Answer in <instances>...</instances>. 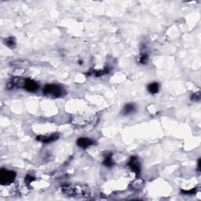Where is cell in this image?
<instances>
[{
  "mask_svg": "<svg viewBox=\"0 0 201 201\" xmlns=\"http://www.w3.org/2000/svg\"><path fill=\"white\" fill-rule=\"evenodd\" d=\"M97 122V116L90 113L78 114L72 116L70 119L71 124L76 129H89L94 127Z\"/></svg>",
  "mask_w": 201,
  "mask_h": 201,
  "instance_id": "6da1fadb",
  "label": "cell"
},
{
  "mask_svg": "<svg viewBox=\"0 0 201 201\" xmlns=\"http://www.w3.org/2000/svg\"><path fill=\"white\" fill-rule=\"evenodd\" d=\"M61 191L64 194L72 196L89 197L90 196V191L89 188L83 185H63L61 187Z\"/></svg>",
  "mask_w": 201,
  "mask_h": 201,
  "instance_id": "7a4b0ae2",
  "label": "cell"
},
{
  "mask_svg": "<svg viewBox=\"0 0 201 201\" xmlns=\"http://www.w3.org/2000/svg\"><path fill=\"white\" fill-rule=\"evenodd\" d=\"M43 94L48 98H60L64 94V90L61 86L55 84H47L43 88Z\"/></svg>",
  "mask_w": 201,
  "mask_h": 201,
  "instance_id": "3957f363",
  "label": "cell"
},
{
  "mask_svg": "<svg viewBox=\"0 0 201 201\" xmlns=\"http://www.w3.org/2000/svg\"><path fill=\"white\" fill-rule=\"evenodd\" d=\"M16 177L15 172L2 169L0 171V182L2 185H9L13 183Z\"/></svg>",
  "mask_w": 201,
  "mask_h": 201,
  "instance_id": "277c9868",
  "label": "cell"
},
{
  "mask_svg": "<svg viewBox=\"0 0 201 201\" xmlns=\"http://www.w3.org/2000/svg\"><path fill=\"white\" fill-rule=\"evenodd\" d=\"M22 88L29 92H35L39 89V84L35 80L31 79H24Z\"/></svg>",
  "mask_w": 201,
  "mask_h": 201,
  "instance_id": "5b68a950",
  "label": "cell"
},
{
  "mask_svg": "<svg viewBox=\"0 0 201 201\" xmlns=\"http://www.w3.org/2000/svg\"><path fill=\"white\" fill-rule=\"evenodd\" d=\"M127 166L133 172L138 174L141 171V166H140L139 160L136 156H131L129 162L127 163Z\"/></svg>",
  "mask_w": 201,
  "mask_h": 201,
  "instance_id": "8992f818",
  "label": "cell"
},
{
  "mask_svg": "<svg viewBox=\"0 0 201 201\" xmlns=\"http://www.w3.org/2000/svg\"><path fill=\"white\" fill-rule=\"evenodd\" d=\"M94 144H95V141L90 137H80L76 141V145L82 149H87L90 146H94Z\"/></svg>",
  "mask_w": 201,
  "mask_h": 201,
  "instance_id": "52a82bcc",
  "label": "cell"
},
{
  "mask_svg": "<svg viewBox=\"0 0 201 201\" xmlns=\"http://www.w3.org/2000/svg\"><path fill=\"white\" fill-rule=\"evenodd\" d=\"M59 135L58 133H53V134H50V135H39L36 137V140L40 142H42V143H50V142H53V141H56V140L58 139Z\"/></svg>",
  "mask_w": 201,
  "mask_h": 201,
  "instance_id": "ba28073f",
  "label": "cell"
},
{
  "mask_svg": "<svg viewBox=\"0 0 201 201\" xmlns=\"http://www.w3.org/2000/svg\"><path fill=\"white\" fill-rule=\"evenodd\" d=\"M147 89L150 94H155L159 92V86L157 83H152L149 84V86H147Z\"/></svg>",
  "mask_w": 201,
  "mask_h": 201,
  "instance_id": "9c48e42d",
  "label": "cell"
},
{
  "mask_svg": "<svg viewBox=\"0 0 201 201\" xmlns=\"http://www.w3.org/2000/svg\"><path fill=\"white\" fill-rule=\"evenodd\" d=\"M103 164L108 167H111L114 165V162L113 160H112V155H111V153L107 154V155L105 156Z\"/></svg>",
  "mask_w": 201,
  "mask_h": 201,
  "instance_id": "30bf717a",
  "label": "cell"
},
{
  "mask_svg": "<svg viewBox=\"0 0 201 201\" xmlns=\"http://www.w3.org/2000/svg\"><path fill=\"white\" fill-rule=\"evenodd\" d=\"M135 111V105L132 103L127 104L124 108V112L125 115H128V114H131L133 113V111Z\"/></svg>",
  "mask_w": 201,
  "mask_h": 201,
  "instance_id": "8fae6325",
  "label": "cell"
},
{
  "mask_svg": "<svg viewBox=\"0 0 201 201\" xmlns=\"http://www.w3.org/2000/svg\"><path fill=\"white\" fill-rule=\"evenodd\" d=\"M5 43L9 47L14 48L16 46V40L14 37H8L5 39Z\"/></svg>",
  "mask_w": 201,
  "mask_h": 201,
  "instance_id": "7c38bea8",
  "label": "cell"
},
{
  "mask_svg": "<svg viewBox=\"0 0 201 201\" xmlns=\"http://www.w3.org/2000/svg\"><path fill=\"white\" fill-rule=\"evenodd\" d=\"M148 61H149V56H148L147 54H145V53L141 54L139 55V57L137 58V61L139 62L140 64H146L148 62Z\"/></svg>",
  "mask_w": 201,
  "mask_h": 201,
  "instance_id": "4fadbf2b",
  "label": "cell"
},
{
  "mask_svg": "<svg viewBox=\"0 0 201 201\" xmlns=\"http://www.w3.org/2000/svg\"><path fill=\"white\" fill-rule=\"evenodd\" d=\"M108 70L107 68H103V69L95 71V72H94V75H95L96 76H103V75H105V74L108 73Z\"/></svg>",
  "mask_w": 201,
  "mask_h": 201,
  "instance_id": "5bb4252c",
  "label": "cell"
},
{
  "mask_svg": "<svg viewBox=\"0 0 201 201\" xmlns=\"http://www.w3.org/2000/svg\"><path fill=\"white\" fill-rule=\"evenodd\" d=\"M191 100L193 102H198L200 100V93L198 92V93H196V94H193L191 96Z\"/></svg>",
  "mask_w": 201,
  "mask_h": 201,
  "instance_id": "9a60e30c",
  "label": "cell"
},
{
  "mask_svg": "<svg viewBox=\"0 0 201 201\" xmlns=\"http://www.w3.org/2000/svg\"><path fill=\"white\" fill-rule=\"evenodd\" d=\"M35 180H36V178H35L34 177H33V176H30V175H27L25 177V181H26V183H31V182H32V181H35Z\"/></svg>",
  "mask_w": 201,
  "mask_h": 201,
  "instance_id": "2e32d148",
  "label": "cell"
},
{
  "mask_svg": "<svg viewBox=\"0 0 201 201\" xmlns=\"http://www.w3.org/2000/svg\"><path fill=\"white\" fill-rule=\"evenodd\" d=\"M198 171H200V159L198 161Z\"/></svg>",
  "mask_w": 201,
  "mask_h": 201,
  "instance_id": "e0dca14e",
  "label": "cell"
}]
</instances>
